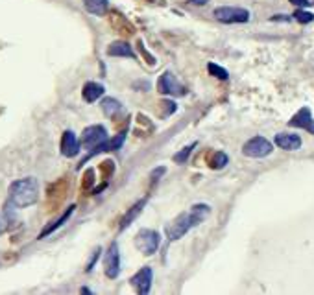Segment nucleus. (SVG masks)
I'll list each match as a JSON object with an SVG mask.
<instances>
[{"instance_id": "nucleus-1", "label": "nucleus", "mask_w": 314, "mask_h": 295, "mask_svg": "<svg viewBox=\"0 0 314 295\" xmlns=\"http://www.w3.org/2000/svg\"><path fill=\"white\" fill-rule=\"evenodd\" d=\"M211 214V207L207 203H196L190 207L189 212H181L176 220L167 225V236L170 242H176L183 238L189 231H192L196 225H200L201 221H205Z\"/></svg>"}, {"instance_id": "nucleus-2", "label": "nucleus", "mask_w": 314, "mask_h": 295, "mask_svg": "<svg viewBox=\"0 0 314 295\" xmlns=\"http://www.w3.org/2000/svg\"><path fill=\"white\" fill-rule=\"evenodd\" d=\"M39 199V181L35 177H24L11 183L10 187V205L15 209H26L35 205Z\"/></svg>"}, {"instance_id": "nucleus-3", "label": "nucleus", "mask_w": 314, "mask_h": 295, "mask_svg": "<svg viewBox=\"0 0 314 295\" xmlns=\"http://www.w3.org/2000/svg\"><path fill=\"white\" fill-rule=\"evenodd\" d=\"M80 142L85 150H91V153H89L87 159L94 157L96 153L108 151V129L103 128V126H89V128L83 129ZM85 161H81L80 164H83Z\"/></svg>"}, {"instance_id": "nucleus-4", "label": "nucleus", "mask_w": 314, "mask_h": 295, "mask_svg": "<svg viewBox=\"0 0 314 295\" xmlns=\"http://www.w3.org/2000/svg\"><path fill=\"white\" fill-rule=\"evenodd\" d=\"M213 17L222 24H246L249 22V11L238 6H220L213 11Z\"/></svg>"}, {"instance_id": "nucleus-5", "label": "nucleus", "mask_w": 314, "mask_h": 295, "mask_svg": "<svg viewBox=\"0 0 314 295\" xmlns=\"http://www.w3.org/2000/svg\"><path fill=\"white\" fill-rule=\"evenodd\" d=\"M135 246L142 255L152 257L161 247V234L153 229H141L135 236Z\"/></svg>"}, {"instance_id": "nucleus-6", "label": "nucleus", "mask_w": 314, "mask_h": 295, "mask_svg": "<svg viewBox=\"0 0 314 295\" xmlns=\"http://www.w3.org/2000/svg\"><path fill=\"white\" fill-rule=\"evenodd\" d=\"M274 151V144L270 140L265 139V137H253L249 139L248 142H244L242 146V153L249 159H265Z\"/></svg>"}, {"instance_id": "nucleus-7", "label": "nucleus", "mask_w": 314, "mask_h": 295, "mask_svg": "<svg viewBox=\"0 0 314 295\" xmlns=\"http://www.w3.org/2000/svg\"><path fill=\"white\" fill-rule=\"evenodd\" d=\"M157 92H161L165 96H185V94H187V89L179 83L178 78H176L170 70H167V72H163L161 78L157 80Z\"/></svg>"}, {"instance_id": "nucleus-8", "label": "nucleus", "mask_w": 314, "mask_h": 295, "mask_svg": "<svg viewBox=\"0 0 314 295\" xmlns=\"http://www.w3.org/2000/svg\"><path fill=\"white\" fill-rule=\"evenodd\" d=\"M103 273L108 279H117L120 275V251L117 242L109 246L108 253L103 257Z\"/></svg>"}, {"instance_id": "nucleus-9", "label": "nucleus", "mask_w": 314, "mask_h": 295, "mask_svg": "<svg viewBox=\"0 0 314 295\" xmlns=\"http://www.w3.org/2000/svg\"><path fill=\"white\" fill-rule=\"evenodd\" d=\"M131 286L137 290V293L141 295H146L150 293V290H152V282H153V271L150 266H144L142 269H139L133 277L130 279Z\"/></svg>"}, {"instance_id": "nucleus-10", "label": "nucleus", "mask_w": 314, "mask_h": 295, "mask_svg": "<svg viewBox=\"0 0 314 295\" xmlns=\"http://www.w3.org/2000/svg\"><path fill=\"white\" fill-rule=\"evenodd\" d=\"M288 126H290V128L305 129V131H309L310 135H314V118H312V113H310V109L307 107V105L301 107L298 113L288 120Z\"/></svg>"}, {"instance_id": "nucleus-11", "label": "nucleus", "mask_w": 314, "mask_h": 295, "mask_svg": "<svg viewBox=\"0 0 314 295\" xmlns=\"http://www.w3.org/2000/svg\"><path fill=\"white\" fill-rule=\"evenodd\" d=\"M80 146L81 142L78 140L74 131L67 129L65 133H63V137H61V153L65 157H69V159H72V157H76L80 153Z\"/></svg>"}, {"instance_id": "nucleus-12", "label": "nucleus", "mask_w": 314, "mask_h": 295, "mask_svg": "<svg viewBox=\"0 0 314 295\" xmlns=\"http://www.w3.org/2000/svg\"><path fill=\"white\" fill-rule=\"evenodd\" d=\"M274 142H276L277 148H281L285 151H296L301 148V137L296 133H277L274 137Z\"/></svg>"}, {"instance_id": "nucleus-13", "label": "nucleus", "mask_w": 314, "mask_h": 295, "mask_svg": "<svg viewBox=\"0 0 314 295\" xmlns=\"http://www.w3.org/2000/svg\"><path fill=\"white\" fill-rule=\"evenodd\" d=\"M108 55L109 57H130L135 59V52L131 48V44L128 41H113L108 46Z\"/></svg>"}, {"instance_id": "nucleus-14", "label": "nucleus", "mask_w": 314, "mask_h": 295, "mask_svg": "<svg viewBox=\"0 0 314 295\" xmlns=\"http://www.w3.org/2000/svg\"><path fill=\"white\" fill-rule=\"evenodd\" d=\"M146 201H148V198H142V199H139V201H137V203L133 205L131 209H128V212L124 214V218L120 220V227H119L120 231L128 229V227H130L131 223H133V220H137V216L141 214L142 209L146 207Z\"/></svg>"}, {"instance_id": "nucleus-15", "label": "nucleus", "mask_w": 314, "mask_h": 295, "mask_svg": "<svg viewBox=\"0 0 314 295\" xmlns=\"http://www.w3.org/2000/svg\"><path fill=\"white\" fill-rule=\"evenodd\" d=\"M74 210H76V205H71V207H69V209H67L65 212H63V214H61L60 218H58V220H56V221H52L50 225H46V227H44V229H43V231L39 232V238H44V236L52 234V232H54V231H58L60 227H63V225H65L67 221L71 220V216L74 214Z\"/></svg>"}, {"instance_id": "nucleus-16", "label": "nucleus", "mask_w": 314, "mask_h": 295, "mask_svg": "<svg viewBox=\"0 0 314 295\" xmlns=\"http://www.w3.org/2000/svg\"><path fill=\"white\" fill-rule=\"evenodd\" d=\"M103 92H106L103 85H100V83H94V81H87L85 85H83L81 96H83V100H85L87 103H94L98 98L103 96Z\"/></svg>"}, {"instance_id": "nucleus-17", "label": "nucleus", "mask_w": 314, "mask_h": 295, "mask_svg": "<svg viewBox=\"0 0 314 295\" xmlns=\"http://www.w3.org/2000/svg\"><path fill=\"white\" fill-rule=\"evenodd\" d=\"M81 2L91 15L102 17L109 11V0H81Z\"/></svg>"}, {"instance_id": "nucleus-18", "label": "nucleus", "mask_w": 314, "mask_h": 295, "mask_svg": "<svg viewBox=\"0 0 314 295\" xmlns=\"http://www.w3.org/2000/svg\"><path fill=\"white\" fill-rule=\"evenodd\" d=\"M207 164L213 168V170H222L229 164V157L228 153H224V151H213L209 159H207Z\"/></svg>"}, {"instance_id": "nucleus-19", "label": "nucleus", "mask_w": 314, "mask_h": 295, "mask_svg": "<svg viewBox=\"0 0 314 295\" xmlns=\"http://www.w3.org/2000/svg\"><path fill=\"white\" fill-rule=\"evenodd\" d=\"M111 24H113V26L119 30V33H124V35H131V33L135 32V30H133V26H131L130 22L126 21L124 17L120 15V13H113V15H111Z\"/></svg>"}, {"instance_id": "nucleus-20", "label": "nucleus", "mask_w": 314, "mask_h": 295, "mask_svg": "<svg viewBox=\"0 0 314 295\" xmlns=\"http://www.w3.org/2000/svg\"><path fill=\"white\" fill-rule=\"evenodd\" d=\"M102 111L106 116H115L122 111V103L117 98H103L102 100Z\"/></svg>"}, {"instance_id": "nucleus-21", "label": "nucleus", "mask_w": 314, "mask_h": 295, "mask_svg": "<svg viewBox=\"0 0 314 295\" xmlns=\"http://www.w3.org/2000/svg\"><path fill=\"white\" fill-rule=\"evenodd\" d=\"M207 72L213 76V78H217V80H222V81H228L229 80V72L224 67L217 63H209L207 65Z\"/></svg>"}, {"instance_id": "nucleus-22", "label": "nucleus", "mask_w": 314, "mask_h": 295, "mask_svg": "<svg viewBox=\"0 0 314 295\" xmlns=\"http://www.w3.org/2000/svg\"><path fill=\"white\" fill-rule=\"evenodd\" d=\"M194 148H196V142H192V144H189V146H185L183 150L178 151V153L172 157L174 162H176V164H185V162L189 161V157L192 155V150H194Z\"/></svg>"}, {"instance_id": "nucleus-23", "label": "nucleus", "mask_w": 314, "mask_h": 295, "mask_svg": "<svg viewBox=\"0 0 314 295\" xmlns=\"http://www.w3.org/2000/svg\"><path fill=\"white\" fill-rule=\"evenodd\" d=\"M292 19L298 21L299 24H310L314 21V13L310 11H305V8H298V10L292 13Z\"/></svg>"}, {"instance_id": "nucleus-24", "label": "nucleus", "mask_w": 314, "mask_h": 295, "mask_svg": "<svg viewBox=\"0 0 314 295\" xmlns=\"http://www.w3.org/2000/svg\"><path fill=\"white\" fill-rule=\"evenodd\" d=\"M124 140H126V133L113 135V139H108V151L109 150H120V148L124 146Z\"/></svg>"}, {"instance_id": "nucleus-25", "label": "nucleus", "mask_w": 314, "mask_h": 295, "mask_svg": "<svg viewBox=\"0 0 314 295\" xmlns=\"http://www.w3.org/2000/svg\"><path fill=\"white\" fill-rule=\"evenodd\" d=\"M100 172H102L103 179L111 177L115 173V162L113 161H103L102 164H100Z\"/></svg>"}, {"instance_id": "nucleus-26", "label": "nucleus", "mask_w": 314, "mask_h": 295, "mask_svg": "<svg viewBox=\"0 0 314 295\" xmlns=\"http://www.w3.org/2000/svg\"><path fill=\"white\" fill-rule=\"evenodd\" d=\"M92 185H94V170H92V168H91V170H87L85 175H83L81 187H83V188H85V190H87V188H91Z\"/></svg>"}, {"instance_id": "nucleus-27", "label": "nucleus", "mask_w": 314, "mask_h": 295, "mask_svg": "<svg viewBox=\"0 0 314 295\" xmlns=\"http://www.w3.org/2000/svg\"><path fill=\"white\" fill-rule=\"evenodd\" d=\"M100 255H102V247L98 246L94 251H92V257H91V260H89V264H87V271H92V268H94V264L98 262V258H100Z\"/></svg>"}, {"instance_id": "nucleus-28", "label": "nucleus", "mask_w": 314, "mask_h": 295, "mask_svg": "<svg viewBox=\"0 0 314 295\" xmlns=\"http://www.w3.org/2000/svg\"><path fill=\"white\" fill-rule=\"evenodd\" d=\"M161 105L167 109V113H165V114H172V113H176V111H178V105H176V102H172V100H163Z\"/></svg>"}, {"instance_id": "nucleus-29", "label": "nucleus", "mask_w": 314, "mask_h": 295, "mask_svg": "<svg viewBox=\"0 0 314 295\" xmlns=\"http://www.w3.org/2000/svg\"><path fill=\"white\" fill-rule=\"evenodd\" d=\"M272 22H290L292 21V15H285V13H279V15L270 17Z\"/></svg>"}, {"instance_id": "nucleus-30", "label": "nucleus", "mask_w": 314, "mask_h": 295, "mask_svg": "<svg viewBox=\"0 0 314 295\" xmlns=\"http://www.w3.org/2000/svg\"><path fill=\"white\" fill-rule=\"evenodd\" d=\"M167 172V168L165 166H161V168H155L152 173H150V179H152V183H155V181H159V177L163 175V173Z\"/></svg>"}, {"instance_id": "nucleus-31", "label": "nucleus", "mask_w": 314, "mask_h": 295, "mask_svg": "<svg viewBox=\"0 0 314 295\" xmlns=\"http://www.w3.org/2000/svg\"><path fill=\"white\" fill-rule=\"evenodd\" d=\"M8 227H10V223H8V218H6L4 214H0V234H4V232L8 231Z\"/></svg>"}, {"instance_id": "nucleus-32", "label": "nucleus", "mask_w": 314, "mask_h": 295, "mask_svg": "<svg viewBox=\"0 0 314 295\" xmlns=\"http://www.w3.org/2000/svg\"><path fill=\"white\" fill-rule=\"evenodd\" d=\"M292 6H296V8H307V6H310V0H288Z\"/></svg>"}, {"instance_id": "nucleus-33", "label": "nucleus", "mask_w": 314, "mask_h": 295, "mask_svg": "<svg viewBox=\"0 0 314 295\" xmlns=\"http://www.w3.org/2000/svg\"><path fill=\"white\" fill-rule=\"evenodd\" d=\"M190 6H207L209 4V0H187Z\"/></svg>"}]
</instances>
